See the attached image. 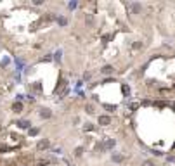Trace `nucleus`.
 Returning <instances> with one entry per match:
<instances>
[{
  "mask_svg": "<svg viewBox=\"0 0 175 166\" xmlns=\"http://www.w3.org/2000/svg\"><path fill=\"white\" fill-rule=\"evenodd\" d=\"M109 121H111L109 116H101V118H99V123H101V125H109Z\"/></svg>",
  "mask_w": 175,
  "mask_h": 166,
  "instance_id": "obj_2",
  "label": "nucleus"
},
{
  "mask_svg": "<svg viewBox=\"0 0 175 166\" xmlns=\"http://www.w3.org/2000/svg\"><path fill=\"white\" fill-rule=\"evenodd\" d=\"M101 73H102V75H111V73H113V68H111V66H104V68L101 69Z\"/></svg>",
  "mask_w": 175,
  "mask_h": 166,
  "instance_id": "obj_1",
  "label": "nucleus"
},
{
  "mask_svg": "<svg viewBox=\"0 0 175 166\" xmlns=\"http://www.w3.org/2000/svg\"><path fill=\"white\" fill-rule=\"evenodd\" d=\"M50 116V113H49V111L45 109V111H42V118H49Z\"/></svg>",
  "mask_w": 175,
  "mask_h": 166,
  "instance_id": "obj_5",
  "label": "nucleus"
},
{
  "mask_svg": "<svg viewBox=\"0 0 175 166\" xmlns=\"http://www.w3.org/2000/svg\"><path fill=\"white\" fill-rule=\"evenodd\" d=\"M47 147H49V140H42L38 144V149H47Z\"/></svg>",
  "mask_w": 175,
  "mask_h": 166,
  "instance_id": "obj_3",
  "label": "nucleus"
},
{
  "mask_svg": "<svg viewBox=\"0 0 175 166\" xmlns=\"http://www.w3.org/2000/svg\"><path fill=\"white\" fill-rule=\"evenodd\" d=\"M14 111H16V113H21V111H23V104H14Z\"/></svg>",
  "mask_w": 175,
  "mask_h": 166,
  "instance_id": "obj_4",
  "label": "nucleus"
},
{
  "mask_svg": "<svg viewBox=\"0 0 175 166\" xmlns=\"http://www.w3.org/2000/svg\"><path fill=\"white\" fill-rule=\"evenodd\" d=\"M144 166H153V163L151 161H144Z\"/></svg>",
  "mask_w": 175,
  "mask_h": 166,
  "instance_id": "obj_7",
  "label": "nucleus"
},
{
  "mask_svg": "<svg viewBox=\"0 0 175 166\" xmlns=\"http://www.w3.org/2000/svg\"><path fill=\"white\" fill-rule=\"evenodd\" d=\"M139 10H141V5L135 4V5H133V12H139Z\"/></svg>",
  "mask_w": 175,
  "mask_h": 166,
  "instance_id": "obj_6",
  "label": "nucleus"
}]
</instances>
